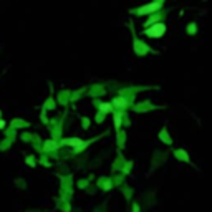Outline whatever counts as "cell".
Instances as JSON below:
<instances>
[{
	"label": "cell",
	"instance_id": "6da1fadb",
	"mask_svg": "<svg viewBox=\"0 0 212 212\" xmlns=\"http://www.w3.org/2000/svg\"><path fill=\"white\" fill-rule=\"evenodd\" d=\"M164 25H156L154 28H151L149 31H147V35H151V37H159L161 33H164Z\"/></svg>",
	"mask_w": 212,
	"mask_h": 212
}]
</instances>
